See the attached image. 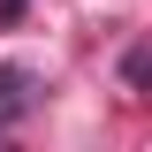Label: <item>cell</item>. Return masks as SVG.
Segmentation results:
<instances>
[{"label":"cell","instance_id":"6da1fadb","mask_svg":"<svg viewBox=\"0 0 152 152\" xmlns=\"http://www.w3.org/2000/svg\"><path fill=\"white\" fill-rule=\"evenodd\" d=\"M31 99H38V76L23 69V61H8V69H0V122H23Z\"/></svg>","mask_w":152,"mask_h":152},{"label":"cell","instance_id":"7a4b0ae2","mask_svg":"<svg viewBox=\"0 0 152 152\" xmlns=\"http://www.w3.org/2000/svg\"><path fill=\"white\" fill-rule=\"evenodd\" d=\"M0 15H23V0H0Z\"/></svg>","mask_w":152,"mask_h":152}]
</instances>
